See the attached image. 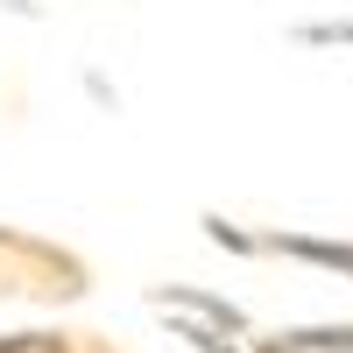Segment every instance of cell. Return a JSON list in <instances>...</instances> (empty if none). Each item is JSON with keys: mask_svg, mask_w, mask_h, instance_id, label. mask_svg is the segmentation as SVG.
Instances as JSON below:
<instances>
[{"mask_svg": "<svg viewBox=\"0 0 353 353\" xmlns=\"http://www.w3.org/2000/svg\"><path fill=\"white\" fill-rule=\"evenodd\" d=\"M0 353H121L106 332H71V325H28V332H8Z\"/></svg>", "mask_w": 353, "mask_h": 353, "instance_id": "obj_1", "label": "cell"}]
</instances>
